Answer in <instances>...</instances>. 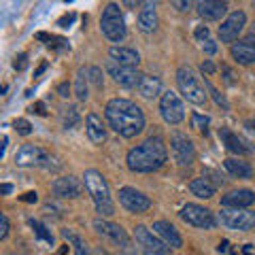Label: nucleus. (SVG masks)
<instances>
[{"label": "nucleus", "instance_id": "nucleus-48", "mask_svg": "<svg viewBox=\"0 0 255 255\" xmlns=\"http://www.w3.org/2000/svg\"><path fill=\"white\" fill-rule=\"evenodd\" d=\"M221 70H223V75H226V81H228L230 85H232V83H234V79H232V70H230V68L226 66V64L221 66Z\"/></svg>", "mask_w": 255, "mask_h": 255}, {"label": "nucleus", "instance_id": "nucleus-6", "mask_svg": "<svg viewBox=\"0 0 255 255\" xmlns=\"http://www.w3.org/2000/svg\"><path fill=\"white\" fill-rule=\"evenodd\" d=\"M179 217L185 223H189V226L200 228V230H213L215 226H217V219H215L213 211L206 209V206H202V204H194V202L183 206Z\"/></svg>", "mask_w": 255, "mask_h": 255}, {"label": "nucleus", "instance_id": "nucleus-30", "mask_svg": "<svg viewBox=\"0 0 255 255\" xmlns=\"http://www.w3.org/2000/svg\"><path fill=\"white\" fill-rule=\"evenodd\" d=\"M81 124V113H79L77 107H68L66 111L62 113V126L64 130H75Z\"/></svg>", "mask_w": 255, "mask_h": 255}, {"label": "nucleus", "instance_id": "nucleus-1", "mask_svg": "<svg viewBox=\"0 0 255 255\" xmlns=\"http://www.w3.org/2000/svg\"><path fill=\"white\" fill-rule=\"evenodd\" d=\"M105 117L111 130H115L124 138H134L136 134L145 130V113L136 102L128 98L109 100L105 107Z\"/></svg>", "mask_w": 255, "mask_h": 255}, {"label": "nucleus", "instance_id": "nucleus-21", "mask_svg": "<svg viewBox=\"0 0 255 255\" xmlns=\"http://www.w3.org/2000/svg\"><path fill=\"white\" fill-rule=\"evenodd\" d=\"M196 9H198V15H200L202 19L217 21L228 13V2H221V0H204V2L196 4Z\"/></svg>", "mask_w": 255, "mask_h": 255}, {"label": "nucleus", "instance_id": "nucleus-31", "mask_svg": "<svg viewBox=\"0 0 255 255\" xmlns=\"http://www.w3.org/2000/svg\"><path fill=\"white\" fill-rule=\"evenodd\" d=\"M28 223H30V228L34 230V234H36L38 238H43L45 243L53 245V234H51V232H47V228L43 226L41 221H36V219H28Z\"/></svg>", "mask_w": 255, "mask_h": 255}, {"label": "nucleus", "instance_id": "nucleus-58", "mask_svg": "<svg viewBox=\"0 0 255 255\" xmlns=\"http://www.w3.org/2000/svg\"><path fill=\"white\" fill-rule=\"evenodd\" d=\"M9 255H17V253H9Z\"/></svg>", "mask_w": 255, "mask_h": 255}, {"label": "nucleus", "instance_id": "nucleus-51", "mask_svg": "<svg viewBox=\"0 0 255 255\" xmlns=\"http://www.w3.org/2000/svg\"><path fill=\"white\" fill-rule=\"evenodd\" d=\"M47 66H49V64H47V62H43V64H41V66H38V70H36V73H34V77H41V75L45 73V70H47Z\"/></svg>", "mask_w": 255, "mask_h": 255}, {"label": "nucleus", "instance_id": "nucleus-28", "mask_svg": "<svg viewBox=\"0 0 255 255\" xmlns=\"http://www.w3.org/2000/svg\"><path fill=\"white\" fill-rule=\"evenodd\" d=\"M87 81H90V70L79 68L77 70V77H75V96H77V100H81V102H85L87 96H90V90H87Z\"/></svg>", "mask_w": 255, "mask_h": 255}, {"label": "nucleus", "instance_id": "nucleus-8", "mask_svg": "<svg viewBox=\"0 0 255 255\" xmlns=\"http://www.w3.org/2000/svg\"><path fill=\"white\" fill-rule=\"evenodd\" d=\"M170 149H172V157L181 168H187L196 162V147L191 138H187V134L183 132H172L170 136Z\"/></svg>", "mask_w": 255, "mask_h": 255}, {"label": "nucleus", "instance_id": "nucleus-3", "mask_svg": "<svg viewBox=\"0 0 255 255\" xmlns=\"http://www.w3.org/2000/svg\"><path fill=\"white\" fill-rule=\"evenodd\" d=\"M83 183H85V189L87 194L92 196L94 206H96V213L100 217H113L115 215V202L111 198V189H109V183L105 179V174L100 170H85L83 174Z\"/></svg>", "mask_w": 255, "mask_h": 255}, {"label": "nucleus", "instance_id": "nucleus-2", "mask_svg": "<svg viewBox=\"0 0 255 255\" xmlns=\"http://www.w3.org/2000/svg\"><path fill=\"white\" fill-rule=\"evenodd\" d=\"M166 159H168V149H166L164 140L159 136H151L145 142H140V145L128 151L126 164L132 172L149 174L162 168Z\"/></svg>", "mask_w": 255, "mask_h": 255}, {"label": "nucleus", "instance_id": "nucleus-12", "mask_svg": "<svg viewBox=\"0 0 255 255\" xmlns=\"http://www.w3.org/2000/svg\"><path fill=\"white\" fill-rule=\"evenodd\" d=\"M107 70H109V75L113 77L115 83H119L122 87H128V90H132V87H138L140 79H142V75L138 73L136 68H132V66H122V64H117V62H113V60L107 62Z\"/></svg>", "mask_w": 255, "mask_h": 255}, {"label": "nucleus", "instance_id": "nucleus-7", "mask_svg": "<svg viewBox=\"0 0 255 255\" xmlns=\"http://www.w3.org/2000/svg\"><path fill=\"white\" fill-rule=\"evenodd\" d=\"M221 226L236 232H249L255 228V211L249 209H223L219 213Z\"/></svg>", "mask_w": 255, "mask_h": 255}, {"label": "nucleus", "instance_id": "nucleus-19", "mask_svg": "<svg viewBox=\"0 0 255 255\" xmlns=\"http://www.w3.org/2000/svg\"><path fill=\"white\" fill-rule=\"evenodd\" d=\"M219 138H221L223 145H226V149L232 151V153L247 155V153H251V151H253V147H249V142H247L245 138H241L238 134H234L230 128H221V130H219Z\"/></svg>", "mask_w": 255, "mask_h": 255}, {"label": "nucleus", "instance_id": "nucleus-4", "mask_svg": "<svg viewBox=\"0 0 255 255\" xmlns=\"http://www.w3.org/2000/svg\"><path fill=\"white\" fill-rule=\"evenodd\" d=\"M177 85H179V92L183 94V98L187 102H191V105L202 107L206 102V90L200 81V77H196V73L189 66H179Z\"/></svg>", "mask_w": 255, "mask_h": 255}, {"label": "nucleus", "instance_id": "nucleus-43", "mask_svg": "<svg viewBox=\"0 0 255 255\" xmlns=\"http://www.w3.org/2000/svg\"><path fill=\"white\" fill-rule=\"evenodd\" d=\"M200 68H202V73H204L206 77H211V75L215 73V64H213L211 60H204V62H202V66H200Z\"/></svg>", "mask_w": 255, "mask_h": 255}, {"label": "nucleus", "instance_id": "nucleus-27", "mask_svg": "<svg viewBox=\"0 0 255 255\" xmlns=\"http://www.w3.org/2000/svg\"><path fill=\"white\" fill-rule=\"evenodd\" d=\"M189 189L191 194L198 196V198H204V200H211L215 196V183H211L206 177H198L189 183Z\"/></svg>", "mask_w": 255, "mask_h": 255}, {"label": "nucleus", "instance_id": "nucleus-33", "mask_svg": "<svg viewBox=\"0 0 255 255\" xmlns=\"http://www.w3.org/2000/svg\"><path fill=\"white\" fill-rule=\"evenodd\" d=\"M36 38H38V41H47V45L58 47V49H60V47H62V49H64V47H68L64 38H58V36H53V34H47V32H36Z\"/></svg>", "mask_w": 255, "mask_h": 255}, {"label": "nucleus", "instance_id": "nucleus-57", "mask_svg": "<svg viewBox=\"0 0 255 255\" xmlns=\"http://www.w3.org/2000/svg\"><path fill=\"white\" fill-rule=\"evenodd\" d=\"M251 34H255V21H253V32H251Z\"/></svg>", "mask_w": 255, "mask_h": 255}, {"label": "nucleus", "instance_id": "nucleus-49", "mask_svg": "<svg viewBox=\"0 0 255 255\" xmlns=\"http://www.w3.org/2000/svg\"><path fill=\"white\" fill-rule=\"evenodd\" d=\"M174 6H177V9L179 11H187L189 9V6H191V2H181V0H177V2H172Z\"/></svg>", "mask_w": 255, "mask_h": 255}, {"label": "nucleus", "instance_id": "nucleus-22", "mask_svg": "<svg viewBox=\"0 0 255 255\" xmlns=\"http://www.w3.org/2000/svg\"><path fill=\"white\" fill-rule=\"evenodd\" d=\"M85 132H87V138H90L94 145H102V142L107 140V128L102 124V117H98L96 113H87Z\"/></svg>", "mask_w": 255, "mask_h": 255}, {"label": "nucleus", "instance_id": "nucleus-46", "mask_svg": "<svg viewBox=\"0 0 255 255\" xmlns=\"http://www.w3.org/2000/svg\"><path fill=\"white\" fill-rule=\"evenodd\" d=\"M30 111H32V113H36V115H45V113H47V111H45V105H43V102H36V105H34V107H32Z\"/></svg>", "mask_w": 255, "mask_h": 255}, {"label": "nucleus", "instance_id": "nucleus-17", "mask_svg": "<svg viewBox=\"0 0 255 255\" xmlns=\"http://www.w3.org/2000/svg\"><path fill=\"white\" fill-rule=\"evenodd\" d=\"M230 53H232V58L243 64V66H249V64L255 62V34H249L241 38L238 43H234L230 47Z\"/></svg>", "mask_w": 255, "mask_h": 255}, {"label": "nucleus", "instance_id": "nucleus-11", "mask_svg": "<svg viewBox=\"0 0 255 255\" xmlns=\"http://www.w3.org/2000/svg\"><path fill=\"white\" fill-rule=\"evenodd\" d=\"M119 204L130 213H147L151 209L149 196H145L142 191L134 187H122L119 189Z\"/></svg>", "mask_w": 255, "mask_h": 255}, {"label": "nucleus", "instance_id": "nucleus-18", "mask_svg": "<svg viewBox=\"0 0 255 255\" xmlns=\"http://www.w3.org/2000/svg\"><path fill=\"white\" fill-rule=\"evenodd\" d=\"M253 202H255V194L251 189H234L221 198L223 209H249Z\"/></svg>", "mask_w": 255, "mask_h": 255}, {"label": "nucleus", "instance_id": "nucleus-52", "mask_svg": "<svg viewBox=\"0 0 255 255\" xmlns=\"http://www.w3.org/2000/svg\"><path fill=\"white\" fill-rule=\"evenodd\" d=\"M6 147H9V136H4V138H2V151H0V157H4Z\"/></svg>", "mask_w": 255, "mask_h": 255}, {"label": "nucleus", "instance_id": "nucleus-44", "mask_svg": "<svg viewBox=\"0 0 255 255\" xmlns=\"http://www.w3.org/2000/svg\"><path fill=\"white\" fill-rule=\"evenodd\" d=\"M58 94L62 96V98H68V96H70V85H68L66 81L60 83V85H58Z\"/></svg>", "mask_w": 255, "mask_h": 255}, {"label": "nucleus", "instance_id": "nucleus-10", "mask_svg": "<svg viewBox=\"0 0 255 255\" xmlns=\"http://www.w3.org/2000/svg\"><path fill=\"white\" fill-rule=\"evenodd\" d=\"M245 26H247V15L243 11L230 13L219 26L221 43H232L234 45V41H238V36H241V32L245 30Z\"/></svg>", "mask_w": 255, "mask_h": 255}, {"label": "nucleus", "instance_id": "nucleus-40", "mask_svg": "<svg viewBox=\"0 0 255 255\" xmlns=\"http://www.w3.org/2000/svg\"><path fill=\"white\" fill-rule=\"evenodd\" d=\"M209 34H211V32H209V28H206V26H198L196 32H194V36H196L200 43H206V41H209Z\"/></svg>", "mask_w": 255, "mask_h": 255}, {"label": "nucleus", "instance_id": "nucleus-50", "mask_svg": "<svg viewBox=\"0 0 255 255\" xmlns=\"http://www.w3.org/2000/svg\"><path fill=\"white\" fill-rule=\"evenodd\" d=\"M0 191H2L4 196H6V194H11V191H13V185H11V183H2V185H0Z\"/></svg>", "mask_w": 255, "mask_h": 255}, {"label": "nucleus", "instance_id": "nucleus-14", "mask_svg": "<svg viewBox=\"0 0 255 255\" xmlns=\"http://www.w3.org/2000/svg\"><path fill=\"white\" fill-rule=\"evenodd\" d=\"M83 187H85V183L81 179L73 177V174H68V177H60V179H55L51 183L53 196H58V198H70V200H75V198H81Z\"/></svg>", "mask_w": 255, "mask_h": 255}, {"label": "nucleus", "instance_id": "nucleus-45", "mask_svg": "<svg viewBox=\"0 0 255 255\" xmlns=\"http://www.w3.org/2000/svg\"><path fill=\"white\" fill-rule=\"evenodd\" d=\"M217 251L223 253V255H230V253H232V251H230V241H221L219 247H217Z\"/></svg>", "mask_w": 255, "mask_h": 255}, {"label": "nucleus", "instance_id": "nucleus-13", "mask_svg": "<svg viewBox=\"0 0 255 255\" xmlns=\"http://www.w3.org/2000/svg\"><path fill=\"white\" fill-rule=\"evenodd\" d=\"M134 241H136L142 247V253H170V247L166 245L162 238H159L155 232H151L145 226H136L134 228Z\"/></svg>", "mask_w": 255, "mask_h": 255}, {"label": "nucleus", "instance_id": "nucleus-42", "mask_svg": "<svg viewBox=\"0 0 255 255\" xmlns=\"http://www.w3.org/2000/svg\"><path fill=\"white\" fill-rule=\"evenodd\" d=\"M21 202H30V204H34V202H38V194L36 191H26L21 198H19Z\"/></svg>", "mask_w": 255, "mask_h": 255}, {"label": "nucleus", "instance_id": "nucleus-54", "mask_svg": "<svg viewBox=\"0 0 255 255\" xmlns=\"http://www.w3.org/2000/svg\"><path fill=\"white\" fill-rule=\"evenodd\" d=\"M247 126H249L251 130H255V117H253V119H249V122H247Z\"/></svg>", "mask_w": 255, "mask_h": 255}, {"label": "nucleus", "instance_id": "nucleus-5", "mask_svg": "<svg viewBox=\"0 0 255 255\" xmlns=\"http://www.w3.org/2000/svg\"><path fill=\"white\" fill-rule=\"evenodd\" d=\"M100 30L111 43H122L128 36V28H126V19L122 15L119 4L111 2L105 6L102 11V19H100Z\"/></svg>", "mask_w": 255, "mask_h": 255}, {"label": "nucleus", "instance_id": "nucleus-39", "mask_svg": "<svg viewBox=\"0 0 255 255\" xmlns=\"http://www.w3.org/2000/svg\"><path fill=\"white\" fill-rule=\"evenodd\" d=\"M75 17H77L75 13H66V15H62V17L58 19V26H60V28H70V26H73V21H75Z\"/></svg>", "mask_w": 255, "mask_h": 255}, {"label": "nucleus", "instance_id": "nucleus-24", "mask_svg": "<svg viewBox=\"0 0 255 255\" xmlns=\"http://www.w3.org/2000/svg\"><path fill=\"white\" fill-rule=\"evenodd\" d=\"M157 28V11L153 2H147L142 6V11L138 13V30L142 34H151Z\"/></svg>", "mask_w": 255, "mask_h": 255}, {"label": "nucleus", "instance_id": "nucleus-16", "mask_svg": "<svg viewBox=\"0 0 255 255\" xmlns=\"http://www.w3.org/2000/svg\"><path fill=\"white\" fill-rule=\"evenodd\" d=\"M43 162H47V153L36 145H23L15 153V164L19 168H32V166H41Z\"/></svg>", "mask_w": 255, "mask_h": 255}, {"label": "nucleus", "instance_id": "nucleus-9", "mask_svg": "<svg viewBox=\"0 0 255 255\" xmlns=\"http://www.w3.org/2000/svg\"><path fill=\"white\" fill-rule=\"evenodd\" d=\"M159 113H162L166 124L170 126L181 124L185 119V107H183V100L179 98V94L168 90L159 96Z\"/></svg>", "mask_w": 255, "mask_h": 255}, {"label": "nucleus", "instance_id": "nucleus-29", "mask_svg": "<svg viewBox=\"0 0 255 255\" xmlns=\"http://www.w3.org/2000/svg\"><path fill=\"white\" fill-rule=\"evenodd\" d=\"M62 236L75 247V253L77 255H92L90 253V247H87V243L83 241L81 236H77L75 232H70V230H62Z\"/></svg>", "mask_w": 255, "mask_h": 255}, {"label": "nucleus", "instance_id": "nucleus-36", "mask_svg": "<svg viewBox=\"0 0 255 255\" xmlns=\"http://www.w3.org/2000/svg\"><path fill=\"white\" fill-rule=\"evenodd\" d=\"M90 81L94 83L96 90H102V87H105V77H102V68H98V66H92V68H90Z\"/></svg>", "mask_w": 255, "mask_h": 255}, {"label": "nucleus", "instance_id": "nucleus-47", "mask_svg": "<svg viewBox=\"0 0 255 255\" xmlns=\"http://www.w3.org/2000/svg\"><path fill=\"white\" fill-rule=\"evenodd\" d=\"M206 174H211V177L215 179V185H223V177L219 172H215V170H206Z\"/></svg>", "mask_w": 255, "mask_h": 255}, {"label": "nucleus", "instance_id": "nucleus-38", "mask_svg": "<svg viewBox=\"0 0 255 255\" xmlns=\"http://www.w3.org/2000/svg\"><path fill=\"white\" fill-rule=\"evenodd\" d=\"M0 223H2V226H0V241H4L6 236H9V217H6V215H0Z\"/></svg>", "mask_w": 255, "mask_h": 255}, {"label": "nucleus", "instance_id": "nucleus-53", "mask_svg": "<svg viewBox=\"0 0 255 255\" xmlns=\"http://www.w3.org/2000/svg\"><path fill=\"white\" fill-rule=\"evenodd\" d=\"M243 253L245 255H253V245H245L243 247Z\"/></svg>", "mask_w": 255, "mask_h": 255}, {"label": "nucleus", "instance_id": "nucleus-15", "mask_svg": "<svg viewBox=\"0 0 255 255\" xmlns=\"http://www.w3.org/2000/svg\"><path fill=\"white\" fill-rule=\"evenodd\" d=\"M94 230L100 236H107L109 241L117 243L124 251H130V238H128L126 230L122 226H117V223H111V221H105V219H96L94 221Z\"/></svg>", "mask_w": 255, "mask_h": 255}, {"label": "nucleus", "instance_id": "nucleus-55", "mask_svg": "<svg viewBox=\"0 0 255 255\" xmlns=\"http://www.w3.org/2000/svg\"><path fill=\"white\" fill-rule=\"evenodd\" d=\"M142 255H170V253H149V251H145Z\"/></svg>", "mask_w": 255, "mask_h": 255}, {"label": "nucleus", "instance_id": "nucleus-35", "mask_svg": "<svg viewBox=\"0 0 255 255\" xmlns=\"http://www.w3.org/2000/svg\"><path fill=\"white\" fill-rule=\"evenodd\" d=\"M13 128H15V132H17V134H21V136H28V134H32V124L28 122V119H23V117L15 119Z\"/></svg>", "mask_w": 255, "mask_h": 255}, {"label": "nucleus", "instance_id": "nucleus-26", "mask_svg": "<svg viewBox=\"0 0 255 255\" xmlns=\"http://www.w3.org/2000/svg\"><path fill=\"white\" fill-rule=\"evenodd\" d=\"M223 166H226V170L230 174H234V177L238 179H251L253 177V168L249 162H243V159H236V157H228L226 162H223Z\"/></svg>", "mask_w": 255, "mask_h": 255}, {"label": "nucleus", "instance_id": "nucleus-25", "mask_svg": "<svg viewBox=\"0 0 255 255\" xmlns=\"http://www.w3.org/2000/svg\"><path fill=\"white\" fill-rule=\"evenodd\" d=\"M138 94L142 96V98H157L159 92H162V81H159L157 77H151V75H142L140 83H138Z\"/></svg>", "mask_w": 255, "mask_h": 255}, {"label": "nucleus", "instance_id": "nucleus-59", "mask_svg": "<svg viewBox=\"0 0 255 255\" xmlns=\"http://www.w3.org/2000/svg\"><path fill=\"white\" fill-rule=\"evenodd\" d=\"M253 9H255V2H253Z\"/></svg>", "mask_w": 255, "mask_h": 255}, {"label": "nucleus", "instance_id": "nucleus-23", "mask_svg": "<svg viewBox=\"0 0 255 255\" xmlns=\"http://www.w3.org/2000/svg\"><path fill=\"white\" fill-rule=\"evenodd\" d=\"M109 58L117 64H122V66H132V68H136L140 62L138 51L132 49V47H111Z\"/></svg>", "mask_w": 255, "mask_h": 255}, {"label": "nucleus", "instance_id": "nucleus-32", "mask_svg": "<svg viewBox=\"0 0 255 255\" xmlns=\"http://www.w3.org/2000/svg\"><path fill=\"white\" fill-rule=\"evenodd\" d=\"M204 85L206 87H209V94L213 96V100L215 102H217V105L223 109V111H228L230 109V105H228V100H226V96H223V94H219V90H217V87H215L211 81H209V79H204Z\"/></svg>", "mask_w": 255, "mask_h": 255}, {"label": "nucleus", "instance_id": "nucleus-56", "mask_svg": "<svg viewBox=\"0 0 255 255\" xmlns=\"http://www.w3.org/2000/svg\"><path fill=\"white\" fill-rule=\"evenodd\" d=\"M96 255H109L105 249H98V251H96Z\"/></svg>", "mask_w": 255, "mask_h": 255}, {"label": "nucleus", "instance_id": "nucleus-20", "mask_svg": "<svg viewBox=\"0 0 255 255\" xmlns=\"http://www.w3.org/2000/svg\"><path fill=\"white\" fill-rule=\"evenodd\" d=\"M153 232L162 238V241L170 247V249H181L183 247V238L179 234V230L172 226L170 221H155L153 223Z\"/></svg>", "mask_w": 255, "mask_h": 255}, {"label": "nucleus", "instance_id": "nucleus-34", "mask_svg": "<svg viewBox=\"0 0 255 255\" xmlns=\"http://www.w3.org/2000/svg\"><path fill=\"white\" fill-rule=\"evenodd\" d=\"M209 124H211V117L200 115V113H194V115H191V128H196V130L206 132V130H209Z\"/></svg>", "mask_w": 255, "mask_h": 255}, {"label": "nucleus", "instance_id": "nucleus-41", "mask_svg": "<svg viewBox=\"0 0 255 255\" xmlns=\"http://www.w3.org/2000/svg\"><path fill=\"white\" fill-rule=\"evenodd\" d=\"M202 49H204V53H206V55H215V53H217V43L211 41V38H209L206 43H202Z\"/></svg>", "mask_w": 255, "mask_h": 255}, {"label": "nucleus", "instance_id": "nucleus-37", "mask_svg": "<svg viewBox=\"0 0 255 255\" xmlns=\"http://www.w3.org/2000/svg\"><path fill=\"white\" fill-rule=\"evenodd\" d=\"M26 66H28V53H19L13 62V68L15 70H26Z\"/></svg>", "mask_w": 255, "mask_h": 255}]
</instances>
